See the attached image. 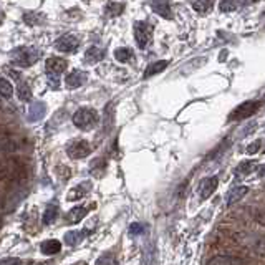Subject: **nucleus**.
I'll return each mask as SVG.
<instances>
[{"instance_id": "nucleus-19", "label": "nucleus", "mask_w": 265, "mask_h": 265, "mask_svg": "<svg viewBox=\"0 0 265 265\" xmlns=\"http://www.w3.org/2000/svg\"><path fill=\"white\" fill-rule=\"evenodd\" d=\"M103 58H105V51L101 48H98V46H90L85 53L86 63H98V61H101Z\"/></svg>"}, {"instance_id": "nucleus-24", "label": "nucleus", "mask_w": 265, "mask_h": 265, "mask_svg": "<svg viewBox=\"0 0 265 265\" xmlns=\"http://www.w3.org/2000/svg\"><path fill=\"white\" fill-rule=\"evenodd\" d=\"M90 171H91V174L93 176H96V178H103V174H105V171H106V163H105V159H95L91 163L90 166Z\"/></svg>"}, {"instance_id": "nucleus-16", "label": "nucleus", "mask_w": 265, "mask_h": 265, "mask_svg": "<svg viewBox=\"0 0 265 265\" xmlns=\"http://www.w3.org/2000/svg\"><path fill=\"white\" fill-rule=\"evenodd\" d=\"M88 214V209L86 207H83V206H76L73 207L68 214H66V222L68 224H78L81 219H85V216Z\"/></svg>"}, {"instance_id": "nucleus-34", "label": "nucleus", "mask_w": 265, "mask_h": 265, "mask_svg": "<svg viewBox=\"0 0 265 265\" xmlns=\"http://www.w3.org/2000/svg\"><path fill=\"white\" fill-rule=\"evenodd\" d=\"M143 232V226L141 224H131L129 226V234L131 236H138V234Z\"/></svg>"}, {"instance_id": "nucleus-37", "label": "nucleus", "mask_w": 265, "mask_h": 265, "mask_svg": "<svg viewBox=\"0 0 265 265\" xmlns=\"http://www.w3.org/2000/svg\"><path fill=\"white\" fill-rule=\"evenodd\" d=\"M75 265H88L86 262H80V264H75Z\"/></svg>"}, {"instance_id": "nucleus-27", "label": "nucleus", "mask_w": 265, "mask_h": 265, "mask_svg": "<svg viewBox=\"0 0 265 265\" xmlns=\"http://www.w3.org/2000/svg\"><path fill=\"white\" fill-rule=\"evenodd\" d=\"M124 10V3H118V2H110L106 5L105 12L110 15V17H118V15H121V12Z\"/></svg>"}, {"instance_id": "nucleus-21", "label": "nucleus", "mask_w": 265, "mask_h": 265, "mask_svg": "<svg viewBox=\"0 0 265 265\" xmlns=\"http://www.w3.org/2000/svg\"><path fill=\"white\" fill-rule=\"evenodd\" d=\"M56 217H58V207H56V206H48L45 209V212H43L41 222H43L45 226H51L56 221Z\"/></svg>"}, {"instance_id": "nucleus-33", "label": "nucleus", "mask_w": 265, "mask_h": 265, "mask_svg": "<svg viewBox=\"0 0 265 265\" xmlns=\"http://www.w3.org/2000/svg\"><path fill=\"white\" fill-rule=\"evenodd\" d=\"M261 146H262L261 141H254L252 144H249V146H247V153L249 154H256L259 149H261Z\"/></svg>"}, {"instance_id": "nucleus-17", "label": "nucleus", "mask_w": 265, "mask_h": 265, "mask_svg": "<svg viewBox=\"0 0 265 265\" xmlns=\"http://www.w3.org/2000/svg\"><path fill=\"white\" fill-rule=\"evenodd\" d=\"M168 65H169V61L168 60H159V61H154V63H151L146 68V71H144V75L143 78L146 80V78H151L154 75H158L161 73V71H164L166 68H168Z\"/></svg>"}, {"instance_id": "nucleus-30", "label": "nucleus", "mask_w": 265, "mask_h": 265, "mask_svg": "<svg viewBox=\"0 0 265 265\" xmlns=\"http://www.w3.org/2000/svg\"><path fill=\"white\" fill-rule=\"evenodd\" d=\"M23 20L27 22L30 27H35L37 23H40L41 22V17L38 13H33V12H25L23 13Z\"/></svg>"}, {"instance_id": "nucleus-28", "label": "nucleus", "mask_w": 265, "mask_h": 265, "mask_svg": "<svg viewBox=\"0 0 265 265\" xmlns=\"http://www.w3.org/2000/svg\"><path fill=\"white\" fill-rule=\"evenodd\" d=\"M237 7H239V0H221V3H219L221 12H224V13L234 12Z\"/></svg>"}, {"instance_id": "nucleus-31", "label": "nucleus", "mask_w": 265, "mask_h": 265, "mask_svg": "<svg viewBox=\"0 0 265 265\" xmlns=\"http://www.w3.org/2000/svg\"><path fill=\"white\" fill-rule=\"evenodd\" d=\"M95 265H118V261H116V257L111 256V254H105V256H101L100 259H98Z\"/></svg>"}, {"instance_id": "nucleus-5", "label": "nucleus", "mask_w": 265, "mask_h": 265, "mask_svg": "<svg viewBox=\"0 0 265 265\" xmlns=\"http://www.w3.org/2000/svg\"><path fill=\"white\" fill-rule=\"evenodd\" d=\"M261 105H262L261 101H246V103H242V105H239L236 110H232V113L229 114V121L234 123V121H242V119L251 118L252 114H256L259 111Z\"/></svg>"}, {"instance_id": "nucleus-25", "label": "nucleus", "mask_w": 265, "mask_h": 265, "mask_svg": "<svg viewBox=\"0 0 265 265\" xmlns=\"http://www.w3.org/2000/svg\"><path fill=\"white\" fill-rule=\"evenodd\" d=\"M192 8L199 13H206L212 8V0H192Z\"/></svg>"}, {"instance_id": "nucleus-35", "label": "nucleus", "mask_w": 265, "mask_h": 265, "mask_svg": "<svg viewBox=\"0 0 265 265\" xmlns=\"http://www.w3.org/2000/svg\"><path fill=\"white\" fill-rule=\"evenodd\" d=\"M259 176H261V178H265V166H262V168L259 169Z\"/></svg>"}, {"instance_id": "nucleus-11", "label": "nucleus", "mask_w": 265, "mask_h": 265, "mask_svg": "<svg viewBox=\"0 0 265 265\" xmlns=\"http://www.w3.org/2000/svg\"><path fill=\"white\" fill-rule=\"evenodd\" d=\"M207 265H247V262L234 256H216L207 261Z\"/></svg>"}, {"instance_id": "nucleus-29", "label": "nucleus", "mask_w": 265, "mask_h": 265, "mask_svg": "<svg viewBox=\"0 0 265 265\" xmlns=\"http://www.w3.org/2000/svg\"><path fill=\"white\" fill-rule=\"evenodd\" d=\"M0 90H2V96L5 100H8V98L13 95V88L8 83L7 78H2V80H0Z\"/></svg>"}, {"instance_id": "nucleus-2", "label": "nucleus", "mask_w": 265, "mask_h": 265, "mask_svg": "<svg viewBox=\"0 0 265 265\" xmlns=\"http://www.w3.org/2000/svg\"><path fill=\"white\" fill-rule=\"evenodd\" d=\"M12 63L20 68H28L40 58V51L35 46H18L12 51Z\"/></svg>"}, {"instance_id": "nucleus-10", "label": "nucleus", "mask_w": 265, "mask_h": 265, "mask_svg": "<svg viewBox=\"0 0 265 265\" xmlns=\"http://www.w3.org/2000/svg\"><path fill=\"white\" fill-rule=\"evenodd\" d=\"M88 75L85 71H80V70H73L70 71L68 75L65 78V85L66 88H70V90H75V88H80L81 85H85Z\"/></svg>"}, {"instance_id": "nucleus-14", "label": "nucleus", "mask_w": 265, "mask_h": 265, "mask_svg": "<svg viewBox=\"0 0 265 265\" xmlns=\"http://www.w3.org/2000/svg\"><path fill=\"white\" fill-rule=\"evenodd\" d=\"M247 192H249V188L247 186H236V188H232L231 191H229V194H227V202L226 204L227 206H234L236 202H239L241 199H244V197L247 196Z\"/></svg>"}, {"instance_id": "nucleus-12", "label": "nucleus", "mask_w": 265, "mask_h": 265, "mask_svg": "<svg viewBox=\"0 0 265 265\" xmlns=\"http://www.w3.org/2000/svg\"><path fill=\"white\" fill-rule=\"evenodd\" d=\"M45 113H46V105H45V103L43 101H35L33 105L28 108L27 118H28L30 123H37L45 116Z\"/></svg>"}, {"instance_id": "nucleus-26", "label": "nucleus", "mask_w": 265, "mask_h": 265, "mask_svg": "<svg viewBox=\"0 0 265 265\" xmlns=\"http://www.w3.org/2000/svg\"><path fill=\"white\" fill-rule=\"evenodd\" d=\"M114 58H116L119 63H126L133 58V51L129 48H116L114 51Z\"/></svg>"}, {"instance_id": "nucleus-18", "label": "nucleus", "mask_w": 265, "mask_h": 265, "mask_svg": "<svg viewBox=\"0 0 265 265\" xmlns=\"http://www.w3.org/2000/svg\"><path fill=\"white\" fill-rule=\"evenodd\" d=\"M88 188H90V183H83V184L75 186V188H71L68 194H66V199L68 201H80L81 197H85V194L88 192Z\"/></svg>"}, {"instance_id": "nucleus-38", "label": "nucleus", "mask_w": 265, "mask_h": 265, "mask_svg": "<svg viewBox=\"0 0 265 265\" xmlns=\"http://www.w3.org/2000/svg\"><path fill=\"white\" fill-rule=\"evenodd\" d=\"M40 265H51V264H40Z\"/></svg>"}, {"instance_id": "nucleus-36", "label": "nucleus", "mask_w": 265, "mask_h": 265, "mask_svg": "<svg viewBox=\"0 0 265 265\" xmlns=\"http://www.w3.org/2000/svg\"><path fill=\"white\" fill-rule=\"evenodd\" d=\"M251 2H256V0H244L242 3H244V5H247V3H251Z\"/></svg>"}, {"instance_id": "nucleus-22", "label": "nucleus", "mask_w": 265, "mask_h": 265, "mask_svg": "<svg viewBox=\"0 0 265 265\" xmlns=\"http://www.w3.org/2000/svg\"><path fill=\"white\" fill-rule=\"evenodd\" d=\"M254 169H256V161H242L236 168V174L239 178H244V176L251 174Z\"/></svg>"}, {"instance_id": "nucleus-7", "label": "nucleus", "mask_w": 265, "mask_h": 265, "mask_svg": "<svg viewBox=\"0 0 265 265\" xmlns=\"http://www.w3.org/2000/svg\"><path fill=\"white\" fill-rule=\"evenodd\" d=\"M66 66H68L66 60L60 58V56H51V58L45 61V70L48 76H58L66 70Z\"/></svg>"}, {"instance_id": "nucleus-6", "label": "nucleus", "mask_w": 265, "mask_h": 265, "mask_svg": "<svg viewBox=\"0 0 265 265\" xmlns=\"http://www.w3.org/2000/svg\"><path fill=\"white\" fill-rule=\"evenodd\" d=\"M66 153H68L71 159H83L91 154V146H90V143L85 141V139H78V141H73L71 144H68Z\"/></svg>"}, {"instance_id": "nucleus-4", "label": "nucleus", "mask_w": 265, "mask_h": 265, "mask_svg": "<svg viewBox=\"0 0 265 265\" xmlns=\"http://www.w3.org/2000/svg\"><path fill=\"white\" fill-rule=\"evenodd\" d=\"M153 32L154 27L151 23H148L146 20H139V22L134 23V40H136V43L141 50H144L151 43Z\"/></svg>"}, {"instance_id": "nucleus-23", "label": "nucleus", "mask_w": 265, "mask_h": 265, "mask_svg": "<svg viewBox=\"0 0 265 265\" xmlns=\"http://www.w3.org/2000/svg\"><path fill=\"white\" fill-rule=\"evenodd\" d=\"M17 96H18L20 101H30L32 100V90H30V86L25 81H18Z\"/></svg>"}, {"instance_id": "nucleus-15", "label": "nucleus", "mask_w": 265, "mask_h": 265, "mask_svg": "<svg viewBox=\"0 0 265 265\" xmlns=\"http://www.w3.org/2000/svg\"><path fill=\"white\" fill-rule=\"evenodd\" d=\"M40 251L45 256H55V254H58L61 251V242H58L56 239H50V241L41 242Z\"/></svg>"}, {"instance_id": "nucleus-8", "label": "nucleus", "mask_w": 265, "mask_h": 265, "mask_svg": "<svg viewBox=\"0 0 265 265\" xmlns=\"http://www.w3.org/2000/svg\"><path fill=\"white\" fill-rule=\"evenodd\" d=\"M55 46L58 51L71 53V51H75L78 46H80V40H78L75 35H61V37L55 41Z\"/></svg>"}, {"instance_id": "nucleus-9", "label": "nucleus", "mask_w": 265, "mask_h": 265, "mask_svg": "<svg viewBox=\"0 0 265 265\" xmlns=\"http://www.w3.org/2000/svg\"><path fill=\"white\" fill-rule=\"evenodd\" d=\"M217 186H219V179H217V178H206V179H202L201 184H199V197H201L202 201L209 199V197L216 192Z\"/></svg>"}, {"instance_id": "nucleus-13", "label": "nucleus", "mask_w": 265, "mask_h": 265, "mask_svg": "<svg viewBox=\"0 0 265 265\" xmlns=\"http://www.w3.org/2000/svg\"><path fill=\"white\" fill-rule=\"evenodd\" d=\"M151 7L163 18H168V20L173 18V13H171V0H153Z\"/></svg>"}, {"instance_id": "nucleus-3", "label": "nucleus", "mask_w": 265, "mask_h": 265, "mask_svg": "<svg viewBox=\"0 0 265 265\" xmlns=\"http://www.w3.org/2000/svg\"><path fill=\"white\" fill-rule=\"evenodd\" d=\"M100 123V114L93 108H80L73 114V124L76 128L83 129V131H90Z\"/></svg>"}, {"instance_id": "nucleus-20", "label": "nucleus", "mask_w": 265, "mask_h": 265, "mask_svg": "<svg viewBox=\"0 0 265 265\" xmlns=\"http://www.w3.org/2000/svg\"><path fill=\"white\" fill-rule=\"evenodd\" d=\"M85 237H86L85 231H70L65 234V242L68 244V246H76V244H80Z\"/></svg>"}, {"instance_id": "nucleus-1", "label": "nucleus", "mask_w": 265, "mask_h": 265, "mask_svg": "<svg viewBox=\"0 0 265 265\" xmlns=\"http://www.w3.org/2000/svg\"><path fill=\"white\" fill-rule=\"evenodd\" d=\"M28 164L20 156H12L2 166V184L5 191H8L13 186H25L28 181Z\"/></svg>"}, {"instance_id": "nucleus-32", "label": "nucleus", "mask_w": 265, "mask_h": 265, "mask_svg": "<svg viewBox=\"0 0 265 265\" xmlns=\"http://www.w3.org/2000/svg\"><path fill=\"white\" fill-rule=\"evenodd\" d=\"M2 265H23V262L17 257H5L2 261Z\"/></svg>"}]
</instances>
